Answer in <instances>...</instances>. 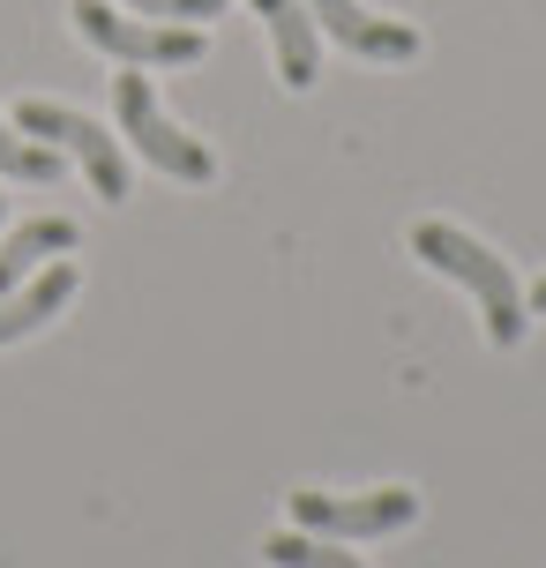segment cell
<instances>
[{"label": "cell", "mask_w": 546, "mask_h": 568, "mask_svg": "<svg viewBox=\"0 0 546 568\" xmlns=\"http://www.w3.org/2000/svg\"><path fill=\"white\" fill-rule=\"evenodd\" d=\"M412 255L472 292L479 329H487L494 352H517V344H524V329H532V314H524V284L509 277V262L494 255L487 240H472L464 225H442V217H419V225H412Z\"/></svg>", "instance_id": "obj_1"}, {"label": "cell", "mask_w": 546, "mask_h": 568, "mask_svg": "<svg viewBox=\"0 0 546 568\" xmlns=\"http://www.w3.org/2000/svg\"><path fill=\"white\" fill-rule=\"evenodd\" d=\"M16 128H23V135H38V142H53L60 158H75V165H83V180L105 202H128V195H135V187H128V158H120V135H105L98 120L68 113V105H53V98H23V105H16Z\"/></svg>", "instance_id": "obj_4"}, {"label": "cell", "mask_w": 546, "mask_h": 568, "mask_svg": "<svg viewBox=\"0 0 546 568\" xmlns=\"http://www.w3.org/2000/svg\"><path fill=\"white\" fill-rule=\"evenodd\" d=\"M255 16H262V30H270V45H277V83L285 90H315L322 45H315L307 0H255Z\"/></svg>", "instance_id": "obj_8"}, {"label": "cell", "mask_w": 546, "mask_h": 568, "mask_svg": "<svg viewBox=\"0 0 546 568\" xmlns=\"http://www.w3.org/2000/svg\"><path fill=\"white\" fill-rule=\"evenodd\" d=\"M262 554H270L277 568H367L360 554H345L337 539H315V531H277Z\"/></svg>", "instance_id": "obj_11"}, {"label": "cell", "mask_w": 546, "mask_h": 568, "mask_svg": "<svg viewBox=\"0 0 546 568\" xmlns=\"http://www.w3.org/2000/svg\"><path fill=\"white\" fill-rule=\"evenodd\" d=\"M113 8H135L150 23H210V16H225V0H113Z\"/></svg>", "instance_id": "obj_12"}, {"label": "cell", "mask_w": 546, "mask_h": 568, "mask_svg": "<svg viewBox=\"0 0 546 568\" xmlns=\"http://www.w3.org/2000/svg\"><path fill=\"white\" fill-rule=\"evenodd\" d=\"M68 16H75V30H83L105 60H120V68H188V60L210 53L202 23H150L135 8H113V0H75Z\"/></svg>", "instance_id": "obj_3"}, {"label": "cell", "mask_w": 546, "mask_h": 568, "mask_svg": "<svg viewBox=\"0 0 546 568\" xmlns=\"http://www.w3.org/2000/svg\"><path fill=\"white\" fill-rule=\"evenodd\" d=\"M404 524H419L412 486H374V494H292V531L315 539H390Z\"/></svg>", "instance_id": "obj_5"}, {"label": "cell", "mask_w": 546, "mask_h": 568, "mask_svg": "<svg viewBox=\"0 0 546 568\" xmlns=\"http://www.w3.org/2000/svg\"><path fill=\"white\" fill-rule=\"evenodd\" d=\"M307 16H315V30H330L360 60H412L419 53V30L397 23V16H374L360 0H307Z\"/></svg>", "instance_id": "obj_6"}, {"label": "cell", "mask_w": 546, "mask_h": 568, "mask_svg": "<svg viewBox=\"0 0 546 568\" xmlns=\"http://www.w3.org/2000/svg\"><path fill=\"white\" fill-rule=\"evenodd\" d=\"M0 180L53 187V180H60V150H53V142H38V135H23L16 120H0Z\"/></svg>", "instance_id": "obj_10"}, {"label": "cell", "mask_w": 546, "mask_h": 568, "mask_svg": "<svg viewBox=\"0 0 546 568\" xmlns=\"http://www.w3.org/2000/svg\"><path fill=\"white\" fill-rule=\"evenodd\" d=\"M75 284H83V270L60 255V262H46L30 284H16V292H0V344H23V337H38L46 322H53L68 300H75Z\"/></svg>", "instance_id": "obj_7"}, {"label": "cell", "mask_w": 546, "mask_h": 568, "mask_svg": "<svg viewBox=\"0 0 546 568\" xmlns=\"http://www.w3.org/2000/svg\"><path fill=\"white\" fill-rule=\"evenodd\" d=\"M113 113H120L128 150H135L143 165H158L165 180H188V187H210V180H218V158L165 120V105H158V90H150L143 68H120V75H113Z\"/></svg>", "instance_id": "obj_2"}, {"label": "cell", "mask_w": 546, "mask_h": 568, "mask_svg": "<svg viewBox=\"0 0 546 568\" xmlns=\"http://www.w3.org/2000/svg\"><path fill=\"white\" fill-rule=\"evenodd\" d=\"M524 314H546V277L532 284V292H524Z\"/></svg>", "instance_id": "obj_13"}, {"label": "cell", "mask_w": 546, "mask_h": 568, "mask_svg": "<svg viewBox=\"0 0 546 568\" xmlns=\"http://www.w3.org/2000/svg\"><path fill=\"white\" fill-rule=\"evenodd\" d=\"M83 232H75V217H30V225H16L8 240H0V292H16V284H30L46 262H60L68 247H75Z\"/></svg>", "instance_id": "obj_9"}]
</instances>
